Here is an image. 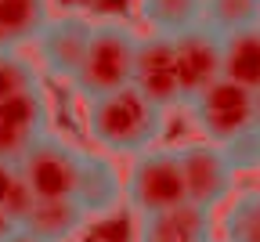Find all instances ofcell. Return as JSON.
I'll list each match as a JSON object with an SVG mask.
<instances>
[{
  "label": "cell",
  "mask_w": 260,
  "mask_h": 242,
  "mask_svg": "<svg viewBox=\"0 0 260 242\" xmlns=\"http://www.w3.org/2000/svg\"><path fill=\"white\" fill-rule=\"evenodd\" d=\"M83 127L105 156H138L167 134V112L134 87H119L83 101Z\"/></svg>",
  "instance_id": "1"
},
{
  "label": "cell",
  "mask_w": 260,
  "mask_h": 242,
  "mask_svg": "<svg viewBox=\"0 0 260 242\" xmlns=\"http://www.w3.org/2000/svg\"><path fill=\"white\" fill-rule=\"evenodd\" d=\"M134 51H138V33L119 18H102L94 22L90 40L83 47V58L69 87L87 101L98 94H109L119 87H130V73H134Z\"/></svg>",
  "instance_id": "2"
},
{
  "label": "cell",
  "mask_w": 260,
  "mask_h": 242,
  "mask_svg": "<svg viewBox=\"0 0 260 242\" xmlns=\"http://www.w3.org/2000/svg\"><path fill=\"white\" fill-rule=\"evenodd\" d=\"M184 109L203 134V141H213L220 148H232L239 141L256 134L253 127V90L232 83V80H213L210 87L195 90Z\"/></svg>",
  "instance_id": "3"
},
{
  "label": "cell",
  "mask_w": 260,
  "mask_h": 242,
  "mask_svg": "<svg viewBox=\"0 0 260 242\" xmlns=\"http://www.w3.org/2000/svg\"><path fill=\"white\" fill-rule=\"evenodd\" d=\"M123 199L138 217L159 214V210H174V206L188 202L177 148L152 145V148L138 152L130 159L126 174H123Z\"/></svg>",
  "instance_id": "4"
},
{
  "label": "cell",
  "mask_w": 260,
  "mask_h": 242,
  "mask_svg": "<svg viewBox=\"0 0 260 242\" xmlns=\"http://www.w3.org/2000/svg\"><path fill=\"white\" fill-rule=\"evenodd\" d=\"M83 152L87 148H76L69 137L47 130L18 159L22 185L37 199H73L83 174Z\"/></svg>",
  "instance_id": "5"
},
{
  "label": "cell",
  "mask_w": 260,
  "mask_h": 242,
  "mask_svg": "<svg viewBox=\"0 0 260 242\" xmlns=\"http://www.w3.org/2000/svg\"><path fill=\"white\" fill-rule=\"evenodd\" d=\"M130 87H134L138 94H145L152 105H159L162 112L184 105L174 37H162V33H145V37H138Z\"/></svg>",
  "instance_id": "6"
},
{
  "label": "cell",
  "mask_w": 260,
  "mask_h": 242,
  "mask_svg": "<svg viewBox=\"0 0 260 242\" xmlns=\"http://www.w3.org/2000/svg\"><path fill=\"white\" fill-rule=\"evenodd\" d=\"M177 159H181L188 202L203 206V210H213V206H224V199L235 192L239 170H235L232 156H228L220 145L188 141V145L177 148Z\"/></svg>",
  "instance_id": "7"
},
{
  "label": "cell",
  "mask_w": 260,
  "mask_h": 242,
  "mask_svg": "<svg viewBox=\"0 0 260 242\" xmlns=\"http://www.w3.org/2000/svg\"><path fill=\"white\" fill-rule=\"evenodd\" d=\"M90 29H94V22L80 11H61V15L51 11V18L32 37V51H37L32 65L44 69L51 80L69 83L80 58H83V47L90 40Z\"/></svg>",
  "instance_id": "8"
},
{
  "label": "cell",
  "mask_w": 260,
  "mask_h": 242,
  "mask_svg": "<svg viewBox=\"0 0 260 242\" xmlns=\"http://www.w3.org/2000/svg\"><path fill=\"white\" fill-rule=\"evenodd\" d=\"M51 130V101L44 87L0 101V159L18 163L22 152Z\"/></svg>",
  "instance_id": "9"
},
{
  "label": "cell",
  "mask_w": 260,
  "mask_h": 242,
  "mask_svg": "<svg viewBox=\"0 0 260 242\" xmlns=\"http://www.w3.org/2000/svg\"><path fill=\"white\" fill-rule=\"evenodd\" d=\"M174 51H177V73H181V90L184 101L210 87L213 80H220V37L206 25L184 29L174 37Z\"/></svg>",
  "instance_id": "10"
},
{
  "label": "cell",
  "mask_w": 260,
  "mask_h": 242,
  "mask_svg": "<svg viewBox=\"0 0 260 242\" xmlns=\"http://www.w3.org/2000/svg\"><path fill=\"white\" fill-rule=\"evenodd\" d=\"M87 224H90V217L76 199H37L32 195L18 217L22 231L47 238V242H76Z\"/></svg>",
  "instance_id": "11"
},
{
  "label": "cell",
  "mask_w": 260,
  "mask_h": 242,
  "mask_svg": "<svg viewBox=\"0 0 260 242\" xmlns=\"http://www.w3.org/2000/svg\"><path fill=\"white\" fill-rule=\"evenodd\" d=\"M210 238H213V217L195 202H181L174 210L138 217L134 235V242H210Z\"/></svg>",
  "instance_id": "12"
},
{
  "label": "cell",
  "mask_w": 260,
  "mask_h": 242,
  "mask_svg": "<svg viewBox=\"0 0 260 242\" xmlns=\"http://www.w3.org/2000/svg\"><path fill=\"white\" fill-rule=\"evenodd\" d=\"M90 221L98 217H109L112 210H119V199H123V177L109 156L102 152H83V174L73 195Z\"/></svg>",
  "instance_id": "13"
},
{
  "label": "cell",
  "mask_w": 260,
  "mask_h": 242,
  "mask_svg": "<svg viewBox=\"0 0 260 242\" xmlns=\"http://www.w3.org/2000/svg\"><path fill=\"white\" fill-rule=\"evenodd\" d=\"M220 80H232L246 90H260V25L220 37Z\"/></svg>",
  "instance_id": "14"
},
{
  "label": "cell",
  "mask_w": 260,
  "mask_h": 242,
  "mask_svg": "<svg viewBox=\"0 0 260 242\" xmlns=\"http://www.w3.org/2000/svg\"><path fill=\"white\" fill-rule=\"evenodd\" d=\"M51 18V0H0V47H25Z\"/></svg>",
  "instance_id": "15"
},
{
  "label": "cell",
  "mask_w": 260,
  "mask_h": 242,
  "mask_svg": "<svg viewBox=\"0 0 260 242\" xmlns=\"http://www.w3.org/2000/svg\"><path fill=\"white\" fill-rule=\"evenodd\" d=\"M138 15L148 33L177 37L184 29L203 25V0H138Z\"/></svg>",
  "instance_id": "16"
},
{
  "label": "cell",
  "mask_w": 260,
  "mask_h": 242,
  "mask_svg": "<svg viewBox=\"0 0 260 242\" xmlns=\"http://www.w3.org/2000/svg\"><path fill=\"white\" fill-rule=\"evenodd\" d=\"M220 242H260V188H246L224 199Z\"/></svg>",
  "instance_id": "17"
},
{
  "label": "cell",
  "mask_w": 260,
  "mask_h": 242,
  "mask_svg": "<svg viewBox=\"0 0 260 242\" xmlns=\"http://www.w3.org/2000/svg\"><path fill=\"white\" fill-rule=\"evenodd\" d=\"M203 25L217 37L260 25V0H203Z\"/></svg>",
  "instance_id": "18"
},
{
  "label": "cell",
  "mask_w": 260,
  "mask_h": 242,
  "mask_svg": "<svg viewBox=\"0 0 260 242\" xmlns=\"http://www.w3.org/2000/svg\"><path fill=\"white\" fill-rule=\"evenodd\" d=\"M32 87H40V69L32 65V58H25L18 47H4L0 51V101Z\"/></svg>",
  "instance_id": "19"
},
{
  "label": "cell",
  "mask_w": 260,
  "mask_h": 242,
  "mask_svg": "<svg viewBox=\"0 0 260 242\" xmlns=\"http://www.w3.org/2000/svg\"><path fill=\"white\" fill-rule=\"evenodd\" d=\"M29 188L22 185V174H18V163L11 159H0V214H8L15 224L25 210V202H29Z\"/></svg>",
  "instance_id": "20"
},
{
  "label": "cell",
  "mask_w": 260,
  "mask_h": 242,
  "mask_svg": "<svg viewBox=\"0 0 260 242\" xmlns=\"http://www.w3.org/2000/svg\"><path fill=\"white\" fill-rule=\"evenodd\" d=\"M4 242H47V238H37V235H29V231H22V228H15Z\"/></svg>",
  "instance_id": "21"
},
{
  "label": "cell",
  "mask_w": 260,
  "mask_h": 242,
  "mask_svg": "<svg viewBox=\"0 0 260 242\" xmlns=\"http://www.w3.org/2000/svg\"><path fill=\"white\" fill-rule=\"evenodd\" d=\"M15 228H18V224H15V221H11L8 214H0V242H4V238H8V235H11Z\"/></svg>",
  "instance_id": "22"
},
{
  "label": "cell",
  "mask_w": 260,
  "mask_h": 242,
  "mask_svg": "<svg viewBox=\"0 0 260 242\" xmlns=\"http://www.w3.org/2000/svg\"><path fill=\"white\" fill-rule=\"evenodd\" d=\"M253 127L260 134V90H253Z\"/></svg>",
  "instance_id": "23"
},
{
  "label": "cell",
  "mask_w": 260,
  "mask_h": 242,
  "mask_svg": "<svg viewBox=\"0 0 260 242\" xmlns=\"http://www.w3.org/2000/svg\"><path fill=\"white\" fill-rule=\"evenodd\" d=\"M210 242H220V238H210Z\"/></svg>",
  "instance_id": "24"
}]
</instances>
